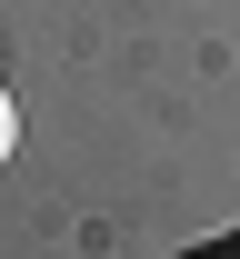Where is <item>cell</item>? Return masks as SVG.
<instances>
[{
    "label": "cell",
    "mask_w": 240,
    "mask_h": 259,
    "mask_svg": "<svg viewBox=\"0 0 240 259\" xmlns=\"http://www.w3.org/2000/svg\"><path fill=\"white\" fill-rule=\"evenodd\" d=\"M10 140H20V120H10V100H0V160H10Z\"/></svg>",
    "instance_id": "6da1fadb"
}]
</instances>
